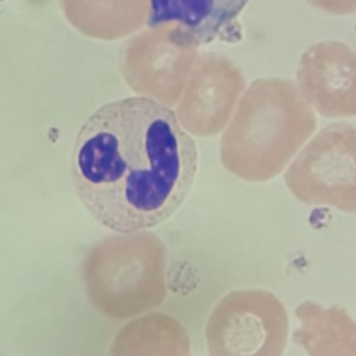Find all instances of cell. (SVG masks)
Segmentation results:
<instances>
[{"mask_svg":"<svg viewBox=\"0 0 356 356\" xmlns=\"http://www.w3.org/2000/svg\"><path fill=\"white\" fill-rule=\"evenodd\" d=\"M167 248L147 229L117 234L97 242L82 263L88 299L114 320L138 317L167 298Z\"/></svg>","mask_w":356,"mask_h":356,"instance_id":"obj_3","label":"cell"},{"mask_svg":"<svg viewBox=\"0 0 356 356\" xmlns=\"http://www.w3.org/2000/svg\"><path fill=\"white\" fill-rule=\"evenodd\" d=\"M320 11L334 15H349L356 13V0H306Z\"/></svg>","mask_w":356,"mask_h":356,"instance_id":"obj_10","label":"cell"},{"mask_svg":"<svg viewBox=\"0 0 356 356\" xmlns=\"http://www.w3.org/2000/svg\"><path fill=\"white\" fill-rule=\"evenodd\" d=\"M289 321L284 305L266 289H236L213 309L206 324L210 356H282Z\"/></svg>","mask_w":356,"mask_h":356,"instance_id":"obj_4","label":"cell"},{"mask_svg":"<svg viewBox=\"0 0 356 356\" xmlns=\"http://www.w3.org/2000/svg\"><path fill=\"white\" fill-rule=\"evenodd\" d=\"M249 0H149V25L177 24L186 44H206L224 33Z\"/></svg>","mask_w":356,"mask_h":356,"instance_id":"obj_7","label":"cell"},{"mask_svg":"<svg viewBox=\"0 0 356 356\" xmlns=\"http://www.w3.org/2000/svg\"><path fill=\"white\" fill-rule=\"evenodd\" d=\"M285 182L307 206L356 213V125L335 122L323 128L292 161Z\"/></svg>","mask_w":356,"mask_h":356,"instance_id":"obj_5","label":"cell"},{"mask_svg":"<svg viewBox=\"0 0 356 356\" xmlns=\"http://www.w3.org/2000/svg\"><path fill=\"white\" fill-rule=\"evenodd\" d=\"M0 356H3V355H1V353H0Z\"/></svg>","mask_w":356,"mask_h":356,"instance_id":"obj_11","label":"cell"},{"mask_svg":"<svg viewBox=\"0 0 356 356\" xmlns=\"http://www.w3.org/2000/svg\"><path fill=\"white\" fill-rule=\"evenodd\" d=\"M317 118L295 81L259 78L221 140L222 165L249 182L275 178L316 131Z\"/></svg>","mask_w":356,"mask_h":356,"instance_id":"obj_2","label":"cell"},{"mask_svg":"<svg viewBox=\"0 0 356 356\" xmlns=\"http://www.w3.org/2000/svg\"><path fill=\"white\" fill-rule=\"evenodd\" d=\"M189 352V335L174 316L147 312L117 332L108 356H191Z\"/></svg>","mask_w":356,"mask_h":356,"instance_id":"obj_9","label":"cell"},{"mask_svg":"<svg viewBox=\"0 0 356 356\" xmlns=\"http://www.w3.org/2000/svg\"><path fill=\"white\" fill-rule=\"evenodd\" d=\"M196 171L195 140L172 110L149 97L103 104L82 124L74 143L75 192L97 222L118 234L172 217Z\"/></svg>","mask_w":356,"mask_h":356,"instance_id":"obj_1","label":"cell"},{"mask_svg":"<svg viewBox=\"0 0 356 356\" xmlns=\"http://www.w3.org/2000/svg\"><path fill=\"white\" fill-rule=\"evenodd\" d=\"M295 317L299 327L292 338L309 356H356V321L343 307L306 300Z\"/></svg>","mask_w":356,"mask_h":356,"instance_id":"obj_8","label":"cell"},{"mask_svg":"<svg viewBox=\"0 0 356 356\" xmlns=\"http://www.w3.org/2000/svg\"><path fill=\"white\" fill-rule=\"evenodd\" d=\"M296 81L306 102L327 118L356 117V51L339 40L307 47Z\"/></svg>","mask_w":356,"mask_h":356,"instance_id":"obj_6","label":"cell"}]
</instances>
